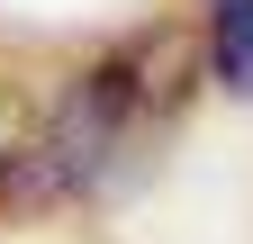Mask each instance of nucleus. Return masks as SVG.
Instances as JSON below:
<instances>
[{"mask_svg": "<svg viewBox=\"0 0 253 244\" xmlns=\"http://www.w3.org/2000/svg\"><path fill=\"white\" fill-rule=\"evenodd\" d=\"M190 64L199 45L172 37V27H145L126 37L118 54H100L63 100L45 109V190L73 199V190H109L118 172L145 163V145L181 118L190 100Z\"/></svg>", "mask_w": 253, "mask_h": 244, "instance_id": "nucleus-1", "label": "nucleus"}, {"mask_svg": "<svg viewBox=\"0 0 253 244\" xmlns=\"http://www.w3.org/2000/svg\"><path fill=\"white\" fill-rule=\"evenodd\" d=\"M45 118L27 109H0V217L9 208H45Z\"/></svg>", "mask_w": 253, "mask_h": 244, "instance_id": "nucleus-2", "label": "nucleus"}, {"mask_svg": "<svg viewBox=\"0 0 253 244\" xmlns=\"http://www.w3.org/2000/svg\"><path fill=\"white\" fill-rule=\"evenodd\" d=\"M208 64L226 90H253V0H208Z\"/></svg>", "mask_w": 253, "mask_h": 244, "instance_id": "nucleus-3", "label": "nucleus"}]
</instances>
